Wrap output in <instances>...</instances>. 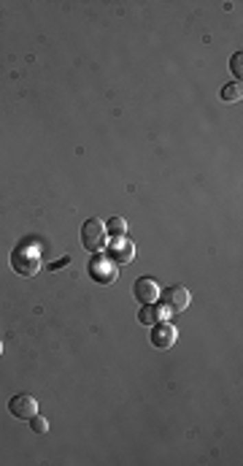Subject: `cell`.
<instances>
[{"label":"cell","mask_w":243,"mask_h":466,"mask_svg":"<svg viewBox=\"0 0 243 466\" xmlns=\"http://www.w3.org/2000/svg\"><path fill=\"white\" fill-rule=\"evenodd\" d=\"M11 268L19 277H36L40 271V253L36 244H16L11 253Z\"/></svg>","instance_id":"cell-1"},{"label":"cell","mask_w":243,"mask_h":466,"mask_svg":"<svg viewBox=\"0 0 243 466\" xmlns=\"http://www.w3.org/2000/svg\"><path fill=\"white\" fill-rule=\"evenodd\" d=\"M81 244H84V250L86 253H103L106 250V244H108V231H106V222L103 220H97V217H92V220H86L84 225H81Z\"/></svg>","instance_id":"cell-2"},{"label":"cell","mask_w":243,"mask_h":466,"mask_svg":"<svg viewBox=\"0 0 243 466\" xmlns=\"http://www.w3.org/2000/svg\"><path fill=\"white\" fill-rule=\"evenodd\" d=\"M189 290L184 288V285H170V288H165L160 290V298H157V304H160L162 309H165V315H178V312H184L187 306H189Z\"/></svg>","instance_id":"cell-3"},{"label":"cell","mask_w":243,"mask_h":466,"mask_svg":"<svg viewBox=\"0 0 243 466\" xmlns=\"http://www.w3.org/2000/svg\"><path fill=\"white\" fill-rule=\"evenodd\" d=\"M89 274H92V279H95V282H100V285H111V282H117V268H114V263L108 260V255L97 253V257H92V263H89Z\"/></svg>","instance_id":"cell-4"},{"label":"cell","mask_w":243,"mask_h":466,"mask_svg":"<svg viewBox=\"0 0 243 466\" xmlns=\"http://www.w3.org/2000/svg\"><path fill=\"white\" fill-rule=\"evenodd\" d=\"M8 410H11L14 418L30 421V418L38 412V401H36L33 396H27V393H19V396H14V399L8 401Z\"/></svg>","instance_id":"cell-5"},{"label":"cell","mask_w":243,"mask_h":466,"mask_svg":"<svg viewBox=\"0 0 243 466\" xmlns=\"http://www.w3.org/2000/svg\"><path fill=\"white\" fill-rule=\"evenodd\" d=\"M178 337V331H176V326H170V323H157V326H152V337L149 341L157 347V350H167V347H173V341Z\"/></svg>","instance_id":"cell-6"},{"label":"cell","mask_w":243,"mask_h":466,"mask_svg":"<svg viewBox=\"0 0 243 466\" xmlns=\"http://www.w3.org/2000/svg\"><path fill=\"white\" fill-rule=\"evenodd\" d=\"M132 296L138 298L141 304H154V301L160 298V288H157V282H154L152 277H141V279H135V285H132Z\"/></svg>","instance_id":"cell-7"},{"label":"cell","mask_w":243,"mask_h":466,"mask_svg":"<svg viewBox=\"0 0 243 466\" xmlns=\"http://www.w3.org/2000/svg\"><path fill=\"white\" fill-rule=\"evenodd\" d=\"M132 257H135L132 242H127V239H114L111 242V247H108V260L111 263H130Z\"/></svg>","instance_id":"cell-8"},{"label":"cell","mask_w":243,"mask_h":466,"mask_svg":"<svg viewBox=\"0 0 243 466\" xmlns=\"http://www.w3.org/2000/svg\"><path fill=\"white\" fill-rule=\"evenodd\" d=\"M165 320V309H162L160 304L154 301V304H141V309H138V323H143V326H157Z\"/></svg>","instance_id":"cell-9"},{"label":"cell","mask_w":243,"mask_h":466,"mask_svg":"<svg viewBox=\"0 0 243 466\" xmlns=\"http://www.w3.org/2000/svg\"><path fill=\"white\" fill-rule=\"evenodd\" d=\"M241 98H243L241 82H230V85L222 87V100H224V103H238Z\"/></svg>","instance_id":"cell-10"},{"label":"cell","mask_w":243,"mask_h":466,"mask_svg":"<svg viewBox=\"0 0 243 466\" xmlns=\"http://www.w3.org/2000/svg\"><path fill=\"white\" fill-rule=\"evenodd\" d=\"M106 231H108V236H111V239H124V233H127V222H124V217H111V220H108V225H106Z\"/></svg>","instance_id":"cell-11"},{"label":"cell","mask_w":243,"mask_h":466,"mask_svg":"<svg viewBox=\"0 0 243 466\" xmlns=\"http://www.w3.org/2000/svg\"><path fill=\"white\" fill-rule=\"evenodd\" d=\"M30 428H33L36 434H46V431H49V423H46V418H40L38 412H36V415L30 418Z\"/></svg>","instance_id":"cell-12"},{"label":"cell","mask_w":243,"mask_h":466,"mask_svg":"<svg viewBox=\"0 0 243 466\" xmlns=\"http://www.w3.org/2000/svg\"><path fill=\"white\" fill-rule=\"evenodd\" d=\"M241 60H243V54H241V52H235V54L230 57V71H233V76H235V82H241Z\"/></svg>","instance_id":"cell-13"},{"label":"cell","mask_w":243,"mask_h":466,"mask_svg":"<svg viewBox=\"0 0 243 466\" xmlns=\"http://www.w3.org/2000/svg\"><path fill=\"white\" fill-rule=\"evenodd\" d=\"M71 263V257L65 255V257H60V260H54V263H49V271H57V268H62V266H68Z\"/></svg>","instance_id":"cell-14"},{"label":"cell","mask_w":243,"mask_h":466,"mask_svg":"<svg viewBox=\"0 0 243 466\" xmlns=\"http://www.w3.org/2000/svg\"><path fill=\"white\" fill-rule=\"evenodd\" d=\"M0 352H3V341H0Z\"/></svg>","instance_id":"cell-15"}]
</instances>
